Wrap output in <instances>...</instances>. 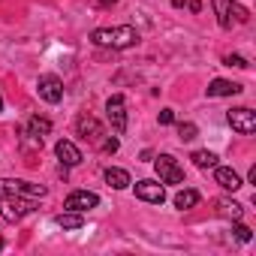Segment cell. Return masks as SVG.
<instances>
[{
  "mask_svg": "<svg viewBox=\"0 0 256 256\" xmlns=\"http://www.w3.org/2000/svg\"><path fill=\"white\" fill-rule=\"evenodd\" d=\"M90 42L100 46V48L124 52V48L139 46V30H136L133 24H120V28H96V30L90 34Z\"/></svg>",
  "mask_w": 256,
  "mask_h": 256,
  "instance_id": "6da1fadb",
  "label": "cell"
},
{
  "mask_svg": "<svg viewBox=\"0 0 256 256\" xmlns=\"http://www.w3.org/2000/svg\"><path fill=\"white\" fill-rule=\"evenodd\" d=\"M36 208H40V199H30V196H12V193L0 196V217L6 223H18L28 214H34Z\"/></svg>",
  "mask_w": 256,
  "mask_h": 256,
  "instance_id": "7a4b0ae2",
  "label": "cell"
},
{
  "mask_svg": "<svg viewBox=\"0 0 256 256\" xmlns=\"http://www.w3.org/2000/svg\"><path fill=\"white\" fill-rule=\"evenodd\" d=\"M211 6L217 12V24L223 30H232V24H247L250 22V12L241 4H235V0H211Z\"/></svg>",
  "mask_w": 256,
  "mask_h": 256,
  "instance_id": "3957f363",
  "label": "cell"
},
{
  "mask_svg": "<svg viewBox=\"0 0 256 256\" xmlns=\"http://www.w3.org/2000/svg\"><path fill=\"white\" fill-rule=\"evenodd\" d=\"M12 193V196H30V199H46V187L42 184H30L24 178H0V196Z\"/></svg>",
  "mask_w": 256,
  "mask_h": 256,
  "instance_id": "277c9868",
  "label": "cell"
},
{
  "mask_svg": "<svg viewBox=\"0 0 256 256\" xmlns=\"http://www.w3.org/2000/svg\"><path fill=\"white\" fill-rule=\"evenodd\" d=\"M106 118H108V124H112L114 136H124V133H126V100H124V94L108 96V102H106Z\"/></svg>",
  "mask_w": 256,
  "mask_h": 256,
  "instance_id": "5b68a950",
  "label": "cell"
},
{
  "mask_svg": "<svg viewBox=\"0 0 256 256\" xmlns=\"http://www.w3.org/2000/svg\"><path fill=\"white\" fill-rule=\"evenodd\" d=\"M226 120H229V126L235 133H241V136H253L256 133V112L253 108H229L226 112Z\"/></svg>",
  "mask_w": 256,
  "mask_h": 256,
  "instance_id": "8992f818",
  "label": "cell"
},
{
  "mask_svg": "<svg viewBox=\"0 0 256 256\" xmlns=\"http://www.w3.org/2000/svg\"><path fill=\"white\" fill-rule=\"evenodd\" d=\"M154 169L160 175V184H184V169L178 166V160L172 154H160L154 160Z\"/></svg>",
  "mask_w": 256,
  "mask_h": 256,
  "instance_id": "52a82bcc",
  "label": "cell"
},
{
  "mask_svg": "<svg viewBox=\"0 0 256 256\" xmlns=\"http://www.w3.org/2000/svg\"><path fill=\"white\" fill-rule=\"evenodd\" d=\"M36 94H40V100L58 106V102L64 100V82H60L54 72H46V76L36 78Z\"/></svg>",
  "mask_w": 256,
  "mask_h": 256,
  "instance_id": "ba28073f",
  "label": "cell"
},
{
  "mask_svg": "<svg viewBox=\"0 0 256 256\" xmlns=\"http://www.w3.org/2000/svg\"><path fill=\"white\" fill-rule=\"evenodd\" d=\"M100 205V196L96 193H90V190H76V193H70L66 199H64V211H90V208H96Z\"/></svg>",
  "mask_w": 256,
  "mask_h": 256,
  "instance_id": "9c48e42d",
  "label": "cell"
},
{
  "mask_svg": "<svg viewBox=\"0 0 256 256\" xmlns=\"http://www.w3.org/2000/svg\"><path fill=\"white\" fill-rule=\"evenodd\" d=\"M76 130H78V136H82L84 142H94V145L102 142V124H100L96 118H90V114H82V118L76 120Z\"/></svg>",
  "mask_w": 256,
  "mask_h": 256,
  "instance_id": "30bf717a",
  "label": "cell"
},
{
  "mask_svg": "<svg viewBox=\"0 0 256 256\" xmlns=\"http://www.w3.org/2000/svg\"><path fill=\"white\" fill-rule=\"evenodd\" d=\"M136 196L142 202H151V205H163L166 199V190L160 181H136Z\"/></svg>",
  "mask_w": 256,
  "mask_h": 256,
  "instance_id": "8fae6325",
  "label": "cell"
},
{
  "mask_svg": "<svg viewBox=\"0 0 256 256\" xmlns=\"http://www.w3.org/2000/svg\"><path fill=\"white\" fill-rule=\"evenodd\" d=\"M54 154H58V160H60V166H64V169H72V166H78V163H82V151H78L70 139H60V142L54 145Z\"/></svg>",
  "mask_w": 256,
  "mask_h": 256,
  "instance_id": "7c38bea8",
  "label": "cell"
},
{
  "mask_svg": "<svg viewBox=\"0 0 256 256\" xmlns=\"http://www.w3.org/2000/svg\"><path fill=\"white\" fill-rule=\"evenodd\" d=\"M214 181L223 187V190H241L244 187V181H241V175L235 172V169H229V166H214Z\"/></svg>",
  "mask_w": 256,
  "mask_h": 256,
  "instance_id": "4fadbf2b",
  "label": "cell"
},
{
  "mask_svg": "<svg viewBox=\"0 0 256 256\" xmlns=\"http://www.w3.org/2000/svg\"><path fill=\"white\" fill-rule=\"evenodd\" d=\"M244 88L238 84V82H229V78H214L208 88H205V94L208 96H235V94H241Z\"/></svg>",
  "mask_w": 256,
  "mask_h": 256,
  "instance_id": "5bb4252c",
  "label": "cell"
},
{
  "mask_svg": "<svg viewBox=\"0 0 256 256\" xmlns=\"http://www.w3.org/2000/svg\"><path fill=\"white\" fill-rule=\"evenodd\" d=\"M102 178H106V184L112 187V190H126L133 181H130V172L126 169H118V166H108L106 172H102Z\"/></svg>",
  "mask_w": 256,
  "mask_h": 256,
  "instance_id": "9a60e30c",
  "label": "cell"
},
{
  "mask_svg": "<svg viewBox=\"0 0 256 256\" xmlns=\"http://www.w3.org/2000/svg\"><path fill=\"white\" fill-rule=\"evenodd\" d=\"M54 223H58L60 229H66V232H76V229L84 226V214H82V211H64V214L54 217Z\"/></svg>",
  "mask_w": 256,
  "mask_h": 256,
  "instance_id": "2e32d148",
  "label": "cell"
},
{
  "mask_svg": "<svg viewBox=\"0 0 256 256\" xmlns=\"http://www.w3.org/2000/svg\"><path fill=\"white\" fill-rule=\"evenodd\" d=\"M199 190H181L178 196H175V208L178 211H190V208H196L199 205Z\"/></svg>",
  "mask_w": 256,
  "mask_h": 256,
  "instance_id": "e0dca14e",
  "label": "cell"
},
{
  "mask_svg": "<svg viewBox=\"0 0 256 256\" xmlns=\"http://www.w3.org/2000/svg\"><path fill=\"white\" fill-rule=\"evenodd\" d=\"M217 214H220V217H229V220L235 223V220H241V217H244V208H241L238 202L220 199V202H217Z\"/></svg>",
  "mask_w": 256,
  "mask_h": 256,
  "instance_id": "ac0fdd59",
  "label": "cell"
},
{
  "mask_svg": "<svg viewBox=\"0 0 256 256\" xmlns=\"http://www.w3.org/2000/svg\"><path fill=\"white\" fill-rule=\"evenodd\" d=\"M28 133H34V136L46 139V136L52 133V120H48V118H40V114H34V118L28 120Z\"/></svg>",
  "mask_w": 256,
  "mask_h": 256,
  "instance_id": "d6986e66",
  "label": "cell"
},
{
  "mask_svg": "<svg viewBox=\"0 0 256 256\" xmlns=\"http://www.w3.org/2000/svg\"><path fill=\"white\" fill-rule=\"evenodd\" d=\"M190 160H193V166H199V169H214V166H217V154H214V151H193Z\"/></svg>",
  "mask_w": 256,
  "mask_h": 256,
  "instance_id": "ffe728a7",
  "label": "cell"
},
{
  "mask_svg": "<svg viewBox=\"0 0 256 256\" xmlns=\"http://www.w3.org/2000/svg\"><path fill=\"white\" fill-rule=\"evenodd\" d=\"M196 136H199V126H196V124H190V120L178 124V139H181V142H193Z\"/></svg>",
  "mask_w": 256,
  "mask_h": 256,
  "instance_id": "44dd1931",
  "label": "cell"
},
{
  "mask_svg": "<svg viewBox=\"0 0 256 256\" xmlns=\"http://www.w3.org/2000/svg\"><path fill=\"white\" fill-rule=\"evenodd\" d=\"M232 232H235V238H238V241H250V238H253V232H250V226H244L241 220H235V226H232Z\"/></svg>",
  "mask_w": 256,
  "mask_h": 256,
  "instance_id": "7402d4cb",
  "label": "cell"
},
{
  "mask_svg": "<svg viewBox=\"0 0 256 256\" xmlns=\"http://www.w3.org/2000/svg\"><path fill=\"white\" fill-rule=\"evenodd\" d=\"M223 64H226V66H238V70H247V66H250L241 54H226V58H223Z\"/></svg>",
  "mask_w": 256,
  "mask_h": 256,
  "instance_id": "603a6c76",
  "label": "cell"
},
{
  "mask_svg": "<svg viewBox=\"0 0 256 256\" xmlns=\"http://www.w3.org/2000/svg\"><path fill=\"white\" fill-rule=\"evenodd\" d=\"M118 148H120V142H118V139H112V136L100 142V151H102V154H114Z\"/></svg>",
  "mask_w": 256,
  "mask_h": 256,
  "instance_id": "cb8c5ba5",
  "label": "cell"
},
{
  "mask_svg": "<svg viewBox=\"0 0 256 256\" xmlns=\"http://www.w3.org/2000/svg\"><path fill=\"white\" fill-rule=\"evenodd\" d=\"M157 120H160V126H169V124H175V112H172V108H163V112L157 114Z\"/></svg>",
  "mask_w": 256,
  "mask_h": 256,
  "instance_id": "d4e9b609",
  "label": "cell"
},
{
  "mask_svg": "<svg viewBox=\"0 0 256 256\" xmlns=\"http://www.w3.org/2000/svg\"><path fill=\"white\" fill-rule=\"evenodd\" d=\"M187 10L190 12H202V4H199V0H187Z\"/></svg>",
  "mask_w": 256,
  "mask_h": 256,
  "instance_id": "484cf974",
  "label": "cell"
},
{
  "mask_svg": "<svg viewBox=\"0 0 256 256\" xmlns=\"http://www.w3.org/2000/svg\"><path fill=\"white\" fill-rule=\"evenodd\" d=\"M114 4H118V0H96L100 10H108V6H114Z\"/></svg>",
  "mask_w": 256,
  "mask_h": 256,
  "instance_id": "4316f807",
  "label": "cell"
},
{
  "mask_svg": "<svg viewBox=\"0 0 256 256\" xmlns=\"http://www.w3.org/2000/svg\"><path fill=\"white\" fill-rule=\"evenodd\" d=\"M172 6H175V10H181V6H187V0H172Z\"/></svg>",
  "mask_w": 256,
  "mask_h": 256,
  "instance_id": "83f0119b",
  "label": "cell"
},
{
  "mask_svg": "<svg viewBox=\"0 0 256 256\" xmlns=\"http://www.w3.org/2000/svg\"><path fill=\"white\" fill-rule=\"evenodd\" d=\"M4 247H6V241H4V238H0V250H4Z\"/></svg>",
  "mask_w": 256,
  "mask_h": 256,
  "instance_id": "f1b7e54d",
  "label": "cell"
},
{
  "mask_svg": "<svg viewBox=\"0 0 256 256\" xmlns=\"http://www.w3.org/2000/svg\"><path fill=\"white\" fill-rule=\"evenodd\" d=\"M0 112H4V96H0Z\"/></svg>",
  "mask_w": 256,
  "mask_h": 256,
  "instance_id": "f546056e",
  "label": "cell"
}]
</instances>
